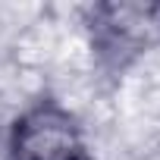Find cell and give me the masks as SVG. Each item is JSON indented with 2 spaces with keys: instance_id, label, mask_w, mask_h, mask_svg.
<instances>
[{
  "instance_id": "1",
  "label": "cell",
  "mask_w": 160,
  "mask_h": 160,
  "mask_svg": "<svg viewBox=\"0 0 160 160\" xmlns=\"http://www.w3.org/2000/svg\"><path fill=\"white\" fill-rule=\"evenodd\" d=\"M78 16L88 53L107 78H122L160 47V3L94 0Z\"/></svg>"
},
{
  "instance_id": "2",
  "label": "cell",
  "mask_w": 160,
  "mask_h": 160,
  "mask_svg": "<svg viewBox=\"0 0 160 160\" xmlns=\"http://www.w3.org/2000/svg\"><path fill=\"white\" fill-rule=\"evenodd\" d=\"M7 160H94L88 132L60 98L38 94L7 126Z\"/></svg>"
}]
</instances>
